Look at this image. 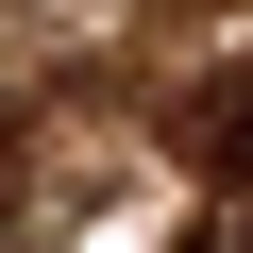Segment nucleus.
I'll return each instance as SVG.
<instances>
[{"mask_svg": "<svg viewBox=\"0 0 253 253\" xmlns=\"http://www.w3.org/2000/svg\"><path fill=\"white\" fill-rule=\"evenodd\" d=\"M169 152H186L219 203H253V51H219V68L169 84Z\"/></svg>", "mask_w": 253, "mask_h": 253, "instance_id": "nucleus-1", "label": "nucleus"}, {"mask_svg": "<svg viewBox=\"0 0 253 253\" xmlns=\"http://www.w3.org/2000/svg\"><path fill=\"white\" fill-rule=\"evenodd\" d=\"M17 203H34V135H17V101H0V236H17Z\"/></svg>", "mask_w": 253, "mask_h": 253, "instance_id": "nucleus-2", "label": "nucleus"}, {"mask_svg": "<svg viewBox=\"0 0 253 253\" xmlns=\"http://www.w3.org/2000/svg\"><path fill=\"white\" fill-rule=\"evenodd\" d=\"M186 253H253V203H219V219H203V236H186Z\"/></svg>", "mask_w": 253, "mask_h": 253, "instance_id": "nucleus-3", "label": "nucleus"}]
</instances>
